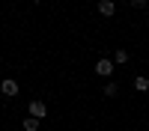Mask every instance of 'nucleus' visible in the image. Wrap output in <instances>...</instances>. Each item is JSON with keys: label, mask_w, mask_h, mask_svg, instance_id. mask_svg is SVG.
<instances>
[{"label": "nucleus", "mask_w": 149, "mask_h": 131, "mask_svg": "<svg viewBox=\"0 0 149 131\" xmlns=\"http://www.w3.org/2000/svg\"><path fill=\"white\" fill-rule=\"evenodd\" d=\"M131 6L134 9H146V0H131Z\"/></svg>", "instance_id": "1a4fd4ad"}, {"label": "nucleus", "mask_w": 149, "mask_h": 131, "mask_svg": "<svg viewBox=\"0 0 149 131\" xmlns=\"http://www.w3.org/2000/svg\"><path fill=\"white\" fill-rule=\"evenodd\" d=\"M27 116H33V119H39V122H42V119L48 116V104L45 101H30V107H27Z\"/></svg>", "instance_id": "f257e3e1"}, {"label": "nucleus", "mask_w": 149, "mask_h": 131, "mask_svg": "<svg viewBox=\"0 0 149 131\" xmlns=\"http://www.w3.org/2000/svg\"><path fill=\"white\" fill-rule=\"evenodd\" d=\"M116 92H119V87H116L113 80H107V83H104V95H107V98H113Z\"/></svg>", "instance_id": "0eeeda50"}, {"label": "nucleus", "mask_w": 149, "mask_h": 131, "mask_svg": "<svg viewBox=\"0 0 149 131\" xmlns=\"http://www.w3.org/2000/svg\"><path fill=\"white\" fill-rule=\"evenodd\" d=\"M113 63H110V57H102V60H98V63H95V75H102V78H107L110 80V75H113Z\"/></svg>", "instance_id": "f03ea898"}, {"label": "nucleus", "mask_w": 149, "mask_h": 131, "mask_svg": "<svg viewBox=\"0 0 149 131\" xmlns=\"http://www.w3.org/2000/svg\"><path fill=\"white\" fill-rule=\"evenodd\" d=\"M110 63H113V66H125L128 63V51H125V48H116L113 57H110Z\"/></svg>", "instance_id": "39448f33"}, {"label": "nucleus", "mask_w": 149, "mask_h": 131, "mask_svg": "<svg viewBox=\"0 0 149 131\" xmlns=\"http://www.w3.org/2000/svg\"><path fill=\"white\" fill-rule=\"evenodd\" d=\"M0 92H3L6 98H15V95L21 92V87H18V80H12V78H6V80H0Z\"/></svg>", "instance_id": "7ed1b4c3"}, {"label": "nucleus", "mask_w": 149, "mask_h": 131, "mask_svg": "<svg viewBox=\"0 0 149 131\" xmlns=\"http://www.w3.org/2000/svg\"><path fill=\"white\" fill-rule=\"evenodd\" d=\"M33 3H42V0H33Z\"/></svg>", "instance_id": "9d476101"}, {"label": "nucleus", "mask_w": 149, "mask_h": 131, "mask_svg": "<svg viewBox=\"0 0 149 131\" xmlns=\"http://www.w3.org/2000/svg\"><path fill=\"white\" fill-rule=\"evenodd\" d=\"M39 125H42V122H39V119H33V116H27V119L21 122V128H24V131H39Z\"/></svg>", "instance_id": "423d86ee"}, {"label": "nucleus", "mask_w": 149, "mask_h": 131, "mask_svg": "<svg viewBox=\"0 0 149 131\" xmlns=\"http://www.w3.org/2000/svg\"><path fill=\"white\" fill-rule=\"evenodd\" d=\"M98 15L113 18V15H116V3H113V0H98Z\"/></svg>", "instance_id": "20e7f679"}, {"label": "nucleus", "mask_w": 149, "mask_h": 131, "mask_svg": "<svg viewBox=\"0 0 149 131\" xmlns=\"http://www.w3.org/2000/svg\"><path fill=\"white\" fill-rule=\"evenodd\" d=\"M134 87H137L140 92H146V89H149V80H146L143 75H137V78H134Z\"/></svg>", "instance_id": "6e6552de"}]
</instances>
